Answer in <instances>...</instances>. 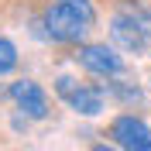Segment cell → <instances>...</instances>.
<instances>
[{"label": "cell", "instance_id": "obj_1", "mask_svg": "<svg viewBox=\"0 0 151 151\" xmlns=\"http://www.w3.org/2000/svg\"><path fill=\"white\" fill-rule=\"evenodd\" d=\"M110 38L113 45L124 48V52H134V55H144L151 48V17L141 10H127V14H117L110 21Z\"/></svg>", "mask_w": 151, "mask_h": 151}, {"label": "cell", "instance_id": "obj_2", "mask_svg": "<svg viewBox=\"0 0 151 151\" xmlns=\"http://www.w3.org/2000/svg\"><path fill=\"white\" fill-rule=\"evenodd\" d=\"M41 24H45V38H52L58 45H76V41H83L86 31H89V24H86L72 7H65V4H52V7L45 10Z\"/></svg>", "mask_w": 151, "mask_h": 151}, {"label": "cell", "instance_id": "obj_3", "mask_svg": "<svg viewBox=\"0 0 151 151\" xmlns=\"http://www.w3.org/2000/svg\"><path fill=\"white\" fill-rule=\"evenodd\" d=\"M110 137L124 151H151V127L134 113H120L110 124Z\"/></svg>", "mask_w": 151, "mask_h": 151}, {"label": "cell", "instance_id": "obj_4", "mask_svg": "<svg viewBox=\"0 0 151 151\" xmlns=\"http://www.w3.org/2000/svg\"><path fill=\"white\" fill-rule=\"evenodd\" d=\"M7 96L14 100V106H17L21 113H24V120H45L48 113V96L45 89L38 83H31V79H17V83H10Z\"/></svg>", "mask_w": 151, "mask_h": 151}, {"label": "cell", "instance_id": "obj_5", "mask_svg": "<svg viewBox=\"0 0 151 151\" xmlns=\"http://www.w3.org/2000/svg\"><path fill=\"white\" fill-rule=\"evenodd\" d=\"M76 62H79L86 72L103 76V79L124 72V58L117 55V48H110V45H83V48H76Z\"/></svg>", "mask_w": 151, "mask_h": 151}, {"label": "cell", "instance_id": "obj_6", "mask_svg": "<svg viewBox=\"0 0 151 151\" xmlns=\"http://www.w3.org/2000/svg\"><path fill=\"white\" fill-rule=\"evenodd\" d=\"M65 103L72 106L76 113H83V117H96V113L103 110V86H96V83H79L72 93L65 96Z\"/></svg>", "mask_w": 151, "mask_h": 151}, {"label": "cell", "instance_id": "obj_7", "mask_svg": "<svg viewBox=\"0 0 151 151\" xmlns=\"http://www.w3.org/2000/svg\"><path fill=\"white\" fill-rule=\"evenodd\" d=\"M17 62H21V55H17V48H14V41L0 38V76L14 72V69H17Z\"/></svg>", "mask_w": 151, "mask_h": 151}, {"label": "cell", "instance_id": "obj_8", "mask_svg": "<svg viewBox=\"0 0 151 151\" xmlns=\"http://www.w3.org/2000/svg\"><path fill=\"white\" fill-rule=\"evenodd\" d=\"M110 93L120 100V103H141L144 96H141V89L137 86H131V83H110Z\"/></svg>", "mask_w": 151, "mask_h": 151}, {"label": "cell", "instance_id": "obj_9", "mask_svg": "<svg viewBox=\"0 0 151 151\" xmlns=\"http://www.w3.org/2000/svg\"><path fill=\"white\" fill-rule=\"evenodd\" d=\"M58 4H65V7H72L76 14H79V17H83L86 24H89V28L96 24V7H93V0H58Z\"/></svg>", "mask_w": 151, "mask_h": 151}, {"label": "cell", "instance_id": "obj_10", "mask_svg": "<svg viewBox=\"0 0 151 151\" xmlns=\"http://www.w3.org/2000/svg\"><path fill=\"white\" fill-rule=\"evenodd\" d=\"M89 151H120V148H113V144H93Z\"/></svg>", "mask_w": 151, "mask_h": 151}]
</instances>
